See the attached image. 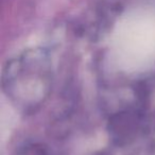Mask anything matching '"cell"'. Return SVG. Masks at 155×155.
<instances>
[{
	"label": "cell",
	"instance_id": "obj_1",
	"mask_svg": "<svg viewBox=\"0 0 155 155\" xmlns=\"http://www.w3.org/2000/svg\"><path fill=\"white\" fill-rule=\"evenodd\" d=\"M50 64L45 55L32 54L21 58H16L8 65V70L3 77V85L8 95L16 100L21 97L24 89L28 88L26 99V108L38 106L45 97L37 91L33 84L48 94L50 87Z\"/></svg>",
	"mask_w": 155,
	"mask_h": 155
}]
</instances>
